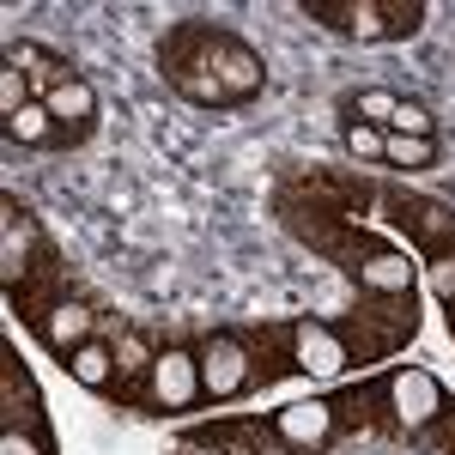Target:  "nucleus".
<instances>
[{
	"instance_id": "423d86ee",
	"label": "nucleus",
	"mask_w": 455,
	"mask_h": 455,
	"mask_svg": "<svg viewBox=\"0 0 455 455\" xmlns=\"http://www.w3.org/2000/svg\"><path fill=\"white\" fill-rule=\"evenodd\" d=\"M36 334H43V347H49V352H61V358H68V352H79L85 340H98V310H92V304H79V298H61L55 310L36 322Z\"/></svg>"
},
{
	"instance_id": "5701e85b",
	"label": "nucleus",
	"mask_w": 455,
	"mask_h": 455,
	"mask_svg": "<svg viewBox=\"0 0 455 455\" xmlns=\"http://www.w3.org/2000/svg\"><path fill=\"white\" fill-rule=\"evenodd\" d=\"M431 291H437L443 304L455 298V249H450V255H437V261H431Z\"/></svg>"
},
{
	"instance_id": "9d476101",
	"label": "nucleus",
	"mask_w": 455,
	"mask_h": 455,
	"mask_svg": "<svg viewBox=\"0 0 455 455\" xmlns=\"http://www.w3.org/2000/svg\"><path fill=\"white\" fill-rule=\"evenodd\" d=\"M358 285H364L371 298H407V291H413V261L395 255V249H377V255L358 261Z\"/></svg>"
},
{
	"instance_id": "1a4fd4ad",
	"label": "nucleus",
	"mask_w": 455,
	"mask_h": 455,
	"mask_svg": "<svg viewBox=\"0 0 455 455\" xmlns=\"http://www.w3.org/2000/svg\"><path fill=\"white\" fill-rule=\"evenodd\" d=\"M31 249H43L36 225L19 219V207H6V225H0V280L12 285V291L31 280V267H43V261H31Z\"/></svg>"
},
{
	"instance_id": "a211bd4d",
	"label": "nucleus",
	"mask_w": 455,
	"mask_h": 455,
	"mask_svg": "<svg viewBox=\"0 0 455 455\" xmlns=\"http://www.w3.org/2000/svg\"><path fill=\"white\" fill-rule=\"evenodd\" d=\"M171 85L182 92V98H188V104H207V109L231 104V98H225V85H219V73H212V68H188V73H176Z\"/></svg>"
},
{
	"instance_id": "393cba45",
	"label": "nucleus",
	"mask_w": 455,
	"mask_h": 455,
	"mask_svg": "<svg viewBox=\"0 0 455 455\" xmlns=\"http://www.w3.org/2000/svg\"><path fill=\"white\" fill-rule=\"evenodd\" d=\"M450 315H455V298H450Z\"/></svg>"
},
{
	"instance_id": "f257e3e1",
	"label": "nucleus",
	"mask_w": 455,
	"mask_h": 455,
	"mask_svg": "<svg viewBox=\"0 0 455 455\" xmlns=\"http://www.w3.org/2000/svg\"><path fill=\"white\" fill-rule=\"evenodd\" d=\"M383 401H388V413H395V425H407V431H431V425L443 419V407H450L443 383H437L425 364H401V371H388Z\"/></svg>"
},
{
	"instance_id": "0eeeda50",
	"label": "nucleus",
	"mask_w": 455,
	"mask_h": 455,
	"mask_svg": "<svg viewBox=\"0 0 455 455\" xmlns=\"http://www.w3.org/2000/svg\"><path fill=\"white\" fill-rule=\"evenodd\" d=\"M212 73H219V85H225V98H231V104L255 98V92H261V79H267L261 55H255L249 43H237V36H225V43H219V55H212Z\"/></svg>"
},
{
	"instance_id": "f8f14e48",
	"label": "nucleus",
	"mask_w": 455,
	"mask_h": 455,
	"mask_svg": "<svg viewBox=\"0 0 455 455\" xmlns=\"http://www.w3.org/2000/svg\"><path fill=\"white\" fill-rule=\"evenodd\" d=\"M43 104H49V116H55V122H61V134H73V140H79V134L92 128V116H98V92H92L85 79H68V85H61V92H49Z\"/></svg>"
},
{
	"instance_id": "9b49d317",
	"label": "nucleus",
	"mask_w": 455,
	"mask_h": 455,
	"mask_svg": "<svg viewBox=\"0 0 455 455\" xmlns=\"http://www.w3.org/2000/svg\"><path fill=\"white\" fill-rule=\"evenodd\" d=\"M6 68H19V73H25V79H31L36 104H43L49 92H61L68 79H79V73H73L68 61H55V55H43L36 43H12V49H6Z\"/></svg>"
},
{
	"instance_id": "b1692460",
	"label": "nucleus",
	"mask_w": 455,
	"mask_h": 455,
	"mask_svg": "<svg viewBox=\"0 0 455 455\" xmlns=\"http://www.w3.org/2000/svg\"><path fill=\"white\" fill-rule=\"evenodd\" d=\"M176 455H237V450H225L219 437H188V443H182Z\"/></svg>"
},
{
	"instance_id": "f3484780",
	"label": "nucleus",
	"mask_w": 455,
	"mask_h": 455,
	"mask_svg": "<svg viewBox=\"0 0 455 455\" xmlns=\"http://www.w3.org/2000/svg\"><path fill=\"white\" fill-rule=\"evenodd\" d=\"M388 134L437 140V116H431V104H419V98H401V104H395V122H388Z\"/></svg>"
},
{
	"instance_id": "20e7f679",
	"label": "nucleus",
	"mask_w": 455,
	"mask_h": 455,
	"mask_svg": "<svg viewBox=\"0 0 455 455\" xmlns=\"http://www.w3.org/2000/svg\"><path fill=\"white\" fill-rule=\"evenodd\" d=\"M291 364L304 371V377H340L352 364V347L340 328H328V322H315V315H298L291 322Z\"/></svg>"
},
{
	"instance_id": "412c9836",
	"label": "nucleus",
	"mask_w": 455,
	"mask_h": 455,
	"mask_svg": "<svg viewBox=\"0 0 455 455\" xmlns=\"http://www.w3.org/2000/svg\"><path fill=\"white\" fill-rule=\"evenodd\" d=\"M383 12H388V36H413L425 25V6H419V0H383Z\"/></svg>"
},
{
	"instance_id": "6e6552de",
	"label": "nucleus",
	"mask_w": 455,
	"mask_h": 455,
	"mask_svg": "<svg viewBox=\"0 0 455 455\" xmlns=\"http://www.w3.org/2000/svg\"><path fill=\"white\" fill-rule=\"evenodd\" d=\"M395 225L407 237H419V249H431V255H450L455 243V212L437 201H395Z\"/></svg>"
},
{
	"instance_id": "6ab92c4d",
	"label": "nucleus",
	"mask_w": 455,
	"mask_h": 455,
	"mask_svg": "<svg viewBox=\"0 0 455 455\" xmlns=\"http://www.w3.org/2000/svg\"><path fill=\"white\" fill-rule=\"evenodd\" d=\"M395 104H401L395 92L371 85V92H358V98H352V122H371V128H383V134H388V122H395Z\"/></svg>"
},
{
	"instance_id": "4468645a",
	"label": "nucleus",
	"mask_w": 455,
	"mask_h": 455,
	"mask_svg": "<svg viewBox=\"0 0 455 455\" xmlns=\"http://www.w3.org/2000/svg\"><path fill=\"white\" fill-rule=\"evenodd\" d=\"M6 140L12 146H61L73 134H61V122L49 116V104H25L19 116H6Z\"/></svg>"
},
{
	"instance_id": "39448f33",
	"label": "nucleus",
	"mask_w": 455,
	"mask_h": 455,
	"mask_svg": "<svg viewBox=\"0 0 455 455\" xmlns=\"http://www.w3.org/2000/svg\"><path fill=\"white\" fill-rule=\"evenodd\" d=\"M340 431V407L334 401H291L274 413V437L291 443V450H328Z\"/></svg>"
},
{
	"instance_id": "2eb2a0df",
	"label": "nucleus",
	"mask_w": 455,
	"mask_h": 455,
	"mask_svg": "<svg viewBox=\"0 0 455 455\" xmlns=\"http://www.w3.org/2000/svg\"><path fill=\"white\" fill-rule=\"evenodd\" d=\"M109 347H116V371L122 377H146L158 364V347L146 340L140 328H109Z\"/></svg>"
},
{
	"instance_id": "aec40b11",
	"label": "nucleus",
	"mask_w": 455,
	"mask_h": 455,
	"mask_svg": "<svg viewBox=\"0 0 455 455\" xmlns=\"http://www.w3.org/2000/svg\"><path fill=\"white\" fill-rule=\"evenodd\" d=\"M347 152L358 158V164H383V146H388V134L383 128H371V122H347Z\"/></svg>"
},
{
	"instance_id": "7ed1b4c3",
	"label": "nucleus",
	"mask_w": 455,
	"mask_h": 455,
	"mask_svg": "<svg viewBox=\"0 0 455 455\" xmlns=\"http://www.w3.org/2000/svg\"><path fill=\"white\" fill-rule=\"evenodd\" d=\"M195 358H201V388H207L212 401L243 395L249 377H255V358H249V347L237 334H207V340L195 347Z\"/></svg>"
},
{
	"instance_id": "f03ea898",
	"label": "nucleus",
	"mask_w": 455,
	"mask_h": 455,
	"mask_svg": "<svg viewBox=\"0 0 455 455\" xmlns=\"http://www.w3.org/2000/svg\"><path fill=\"white\" fill-rule=\"evenodd\" d=\"M201 395H207V388H201V358L188 347L158 352V364L146 371V401H152L158 413H188Z\"/></svg>"
},
{
	"instance_id": "dca6fc26",
	"label": "nucleus",
	"mask_w": 455,
	"mask_h": 455,
	"mask_svg": "<svg viewBox=\"0 0 455 455\" xmlns=\"http://www.w3.org/2000/svg\"><path fill=\"white\" fill-rule=\"evenodd\" d=\"M383 164H395V171H431V164H437V140H407V134H388Z\"/></svg>"
},
{
	"instance_id": "ddd939ff",
	"label": "nucleus",
	"mask_w": 455,
	"mask_h": 455,
	"mask_svg": "<svg viewBox=\"0 0 455 455\" xmlns=\"http://www.w3.org/2000/svg\"><path fill=\"white\" fill-rule=\"evenodd\" d=\"M61 364H68V377H73V383H79V388H92V395H98V388H109L116 377H122V371H116V347H109V340H85V347L68 352Z\"/></svg>"
},
{
	"instance_id": "4be33fe9",
	"label": "nucleus",
	"mask_w": 455,
	"mask_h": 455,
	"mask_svg": "<svg viewBox=\"0 0 455 455\" xmlns=\"http://www.w3.org/2000/svg\"><path fill=\"white\" fill-rule=\"evenodd\" d=\"M0 455H49V450H43L36 431H12V425H0Z\"/></svg>"
}]
</instances>
